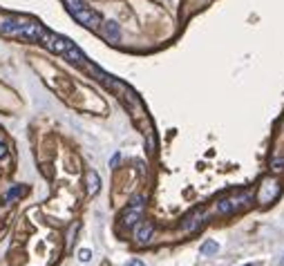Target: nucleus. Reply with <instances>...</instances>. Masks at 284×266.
<instances>
[{
    "mask_svg": "<svg viewBox=\"0 0 284 266\" xmlns=\"http://www.w3.org/2000/svg\"><path fill=\"white\" fill-rule=\"evenodd\" d=\"M280 193H282V184H280L278 177L275 174L264 177L260 184V190H257V203L260 206H269V203H273L280 197Z\"/></svg>",
    "mask_w": 284,
    "mask_h": 266,
    "instance_id": "1",
    "label": "nucleus"
},
{
    "mask_svg": "<svg viewBox=\"0 0 284 266\" xmlns=\"http://www.w3.org/2000/svg\"><path fill=\"white\" fill-rule=\"evenodd\" d=\"M143 208H145V197L143 195L132 197L130 206L125 208L123 217H121V224H123V226H135V224L141 219V215H143Z\"/></svg>",
    "mask_w": 284,
    "mask_h": 266,
    "instance_id": "2",
    "label": "nucleus"
},
{
    "mask_svg": "<svg viewBox=\"0 0 284 266\" xmlns=\"http://www.w3.org/2000/svg\"><path fill=\"white\" fill-rule=\"evenodd\" d=\"M206 222H208V213H206V210H204V208H195L193 213H188L186 217L181 219V231L195 233V231H199V228H202Z\"/></svg>",
    "mask_w": 284,
    "mask_h": 266,
    "instance_id": "3",
    "label": "nucleus"
},
{
    "mask_svg": "<svg viewBox=\"0 0 284 266\" xmlns=\"http://www.w3.org/2000/svg\"><path fill=\"white\" fill-rule=\"evenodd\" d=\"M250 201V195L244 193L240 197H233V199H222V201H217V215H231L235 210H240L242 206Z\"/></svg>",
    "mask_w": 284,
    "mask_h": 266,
    "instance_id": "4",
    "label": "nucleus"
},
{
    "mask_svg": "<svg viewBox=\"0 0 284 266\" xmlns=\"http://www.w3.org/2000/svg\"><path fill=\"white\" fill-rule=\"evenodd\" d=\"M85 188H87L90 197H94V195L99 193V188H101V177H99L94 170H90V172L85 174Z\"/></svg>",
    "mask_w": 284,
    "mask_h": 266,
    "instance_id": "5",
    "label": "nucleus"
},
{
    "mask_svg": "<svg viewBox=\"0 0 284 266\" xmlns=\"http://www.w3.org/2000/svg\"><path fill=\"white\" fill-rule=\"evenodd\" d=\"M154 235V226L152 224H141L137 231V244H148Z\"/></svg>",
    "mask_w": 284,
    "mask_h": 266,
    "instance_id": "6",
    "label": "nucleus"
},
{
    "mask_svg": "<svg viewBox=\"0 0 284 266\" xmlns=\"http://www.w3.org/2000/svg\"><path fill=\"white\" fill-rule=\"evenodd\" d=\"M103 32H106V36H107L110 40H119V36H121L119 25H116L114 20H107V23L103 25Z\"/></svg>",
    "mask_w": 284,
    "mask_h": 266,
    "instance_id": "7",
    "label": "nucleus"
},
{
    "mask_svg": "<svg viewBox=\"0 0 284 266\" xmlns=\"http://www.w3.org/2000/svg\"><path fill=\"white\" fill-rule=\"evenodd\" d=\"M25 195V186H14V188H9L7 190V195H5V201L7 203H14L18 197H23Z\"/></svg>",
    "mask_w": 284,
    "mask_h": 266,
    "instance_id": "8",
    "label": "nucleus"
},
{
    "mask_svg": "<svg viewBox=\"0 0 284 266\" xmlns=\"http://www.w3.org/2000/svg\"><path fill=\"white\" fill-rule=\"evenodd\" d=\"M217 251H219V244H217L215 239H208V242H204L202 248H199V253H202V255H215Z\"/></svg>",
    "mask_w": 284,
    "mask_h": 266,
    "instance_id": "9",
    "label": "nucleus"
},
{
    "mask_svg": "<svg viewBox=\"0 0 284 266\" xmlns=\"http://www.w3.org/2000/svg\"><path fill=\"white\" fill-rule=\"evenodd\" d=\"M269 168H271L273 174H282L284 172V157H273L271 164H269Z\"/></svg>",
    "mask_w": 284,
    "mask_h": 266,
    "instance_id": "10",
    "label": "nucleus"
},
{
    "mask_svg": "<svg viewBox=\"0 0 284 266\" xmlns=\"http://www.w3.org/2000/svg\"><path fill=\"white\" fill-rule=\"evenodd\" d=\"M90 260H92V251L90 248H81V251H78V262L85 264V262H90Z\"/></svg>",
    "mask_w": 284,
    "mask_h": 266,
    "instance_id": "11",
    "label": "nucleus"
},
{
    "mask_svg": "<svg viewBox=\"0 0 284 266\" xmlns=\"http://www.w3.org/2000/svg\"><path fill=\"white\" fill-rule=\"evenodd\" d=\"M7 152H9V148H7V145L2 143V141H0V159H5Z\"/></svg>",
    "mask_w": 284,
    "mask_h": 266,
    "instance_id": "12",
    "label": "nucleus"
},
{
    "mask_svg": "<svg viewBox=\"0 0 284 266\" xmlns=\"http://www.w3.org/2000/svg\"><path fill=\"white\" fill-rule=\"evenodd\" d=\"M119 161H121V155H114L110 159V168H116V164H119Z\"/></svg>",
    "mask_w": 284,
    "mask_h": 266,
    "instance_id": "13",
    "label": "nucleus"
},
{
    "mask_svg": "<svg viewBox=\"0 0 284 266\" xmlns=\"http://www.w3.org/2000/svg\"><path fill=\"white\" fill-rule=\"evenodd\" d=\"M125 266H145L141 260H130V262H125Z\"/></svg>",
    "mask_w": 284,
    "mask_h": 266,
    "instance_id": "14",
    "label": "nucleus"
},
{
    "mask_svg": "<svg viewBox=\"0 0 284 266\" xmlns=\"http://www.w3.org/2000/svg\"><path fill=\"white\" fill-rule=\"evenodd\" d=\"M244 266H253V264H244Z\"/></svg>",
    "mask_w": 284,
    "mask_h": 266,
    "instance_id": "15",
    "label": "nucleus"
},
{
    "mask_svg": "<svg viewBox=\"0 0 284 266\" xmlns=\"http://www.w3.org/2000/svg\"><path fill=\"white\" fill-rule=\"evenodd\" d=\"M282 266H284V262H282Z\"/></svg>",
    "mask_w": 284,
    "mask_h": 266,
    "instance_id": "16",
    "label": "nucleus"
}]
</instances>
